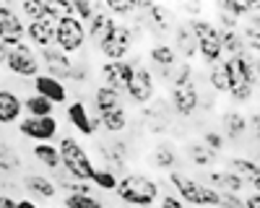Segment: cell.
Masks as SVG:
<instances>
[{
  "instance_id": "cell-1",
  "label": "cell",
  "mask_w": 260,
  "mask_h": 208,
  "mask_svg": "<svg viewBox=\"0 0 260 208\" xmlns=\"http://www.w3.org/2000/svg\"><path fill=\"white\" fill-rule=\"evenodd\" d=\"M169 182L177 190V198L182 203H190L195 208H219L221 205V193L219 190H213L211 185H206L201 180H192L190 175H185L180 169L169 172Z\"/></svg>"
},
{
  "instance_id": "cell-2",
  "label": "cell",
  "mask_w": 260,
  "mask_h": 208,
  "mask_svg": "<svg viewBox=\"0 0 260 208\" xmlns=\"http://www.w3.org/2000/svg\"><path fill=\"white\" fill-rule=\"evenodd\" d=\"M117 198L125 205H133V208H151L159 198V182L151 180L148 175H138V172H130L125 177H120L117 185Z\"/></svg>"
},
{
  "instance_id": "cell-3",
  "label": "cell",
  "mask_w": 260,
  "mask_h": 208,
  "mask_svg": "<svg viewBox=\"0 0 260 208\" xmlns=\"http://www.w3.org/2000/svg\"><path fill=\"white\" fill-rule=\"evenodd\" d=\"M57 151H60V169L68 172L71 180L91 182V177H94V172H96V166H94L89 151H86L76 138H71V135L60 138Z\"/></svg>"
},
{
  "instance_id": "cell-4",
  "label": "cell",
  "mask_w": 260,
  "mask_h": 208,
  "mask_svg": "<svg viewBox=\"0 0 260 208\" xmlns=\"http://www.w3.org/2000/svg\"><path fill=\"white\" fill-rule=\"evenodd\" d=\"M187 26L195 34V39H198V55L203 57L206 65L213 68L216 62H221L224 45H221L219 26L211 24V21H206V18H192V21H187Z\"/></svg>"
},
{
  "instance_id": "cell-5",
  "label": "cell",
  "mask_w": 260,
  "mask_h": 208,
  "mask_svg": "<svg viewBox=\"0 0 260 208\" xmlns=\"http://www.w3.org/2000/svg\"><path fill=\"white\" fill-rule=\"evenodd\" d=\"M224 65L229 73V96L234 101H247L255 91V86H252V55L245 52L240 57H226Z\"/></svg>"
},
{
  "instance_id": "cell-6",
  "label": "cell",
  "mask_w": 260,
  "mask_h": 208,
  "mask_svg": "<svg viewBox=\"0 0 260 208\" xmlns=\"http://www.w3.org/2000/svg\"><path fill=\"white\" fill-rule=\"evenodd\" d=\"M83 42H86V26L76 16H62L55 24V45L60 52L76 55L83 50Z\"/></svg>"
},
{
  "instance_id": "cell-7",
  "label": "cell",
  "mask_w": 260,
  "mask_h": 208,
  "mask_svg": "<svg viewBox=\"0 0 260 208\" xmlns=\"http://www.w3.org/2000/svg\"><path fill=\"white\" fill-rule=\"evenodd\" d=\"M6 68L18 76V78H37L39 76V68H42V60H39V52L21 42L16 47H8V60H6Z\"/></svg>"
},
{
  "instance_id": "cell-8",
  "label": "cell",
  "mask_w": 260,
  "mask_h": 208,
  "mask_svg": "<svg viewBox=\"0 0 260 208\" xmlns=\"http://www.w3.org/2000/svg\"><path fill=\"white\" fill-rule=\"evenodd\" d=\"M133 29L125 26V24H115V29L107 34L99 42V52L107 57V62H115V60H125L130 47H133Z\"/></svg>"
},
{
  "instance_id": "cell-9",
  "label": "cell",
  "mask_w": 260,
  "mask_h": 208,
  "mask_svg": "<svg viewBox=\"0 0 260 208\" xmlns=\"http://www.w3.org/2000/svg\"><path fill=\"white\" fill-rule=\"evenodd\" d=\"M136 73V62H127V60H115V62H104L99 76H102V86L112 89L117 94H127L130 89V81H133Z\"/></svg>"
},
{
  "instance_id": "cell-10",
  "label": "cell",
  "mask_w": 260,
  "mask_h": 208,
  "mask_svg": "<svg viewBox=\"0 0 260 208\" xmlns=\"http://www.w3.org/2000/svg\"><path fill=\"white\" fill-rule=\"evenodd\" d=\"M26 39V24L21 18L18 8L13 6H0V45L16 47Z\"/></svg>"
},
{
  "instance_id": "cell-11",
  "label": "cell",
  "mask_w": 260,
  "mask_h": 208,
  "mask_svg": "<svg viewBox=\"0 0 260 208\" xmlns=\"http://www.w3.org/2000/svg\"><path fill=\"white\" fill-rule=\"evenodd\" d=\"M18 133L37 143H52L57 138V120L52 117H26L18 122Z\"/></svg>"
},
{
  "instance_id": "cell-12",
  "label": "cell",
  "mask_w": 260,
  "mask_h": 208,
  "mask_svg": "<svg viewBox=\"0 0 260 208\" xmlns=\"http://www.w3.org/2000/svg\"><path fill=\"white\" fill-rule=\"evenodd\" d=\"M169 99H172V110H175L180 117H192L195 110L201 107V94H198L195 81L185 83V86H172Z\"/></svg>"
},
{
  "instance_id": "cell-13",
  "label": "cell",
  "mask_w": 260,
  "mask_h": 208,
  "mask_svg": "<svg viewBox=\"0 0 260 208\" xmlns=\"http://www.w3.org/2000/svg\"><path fill=\"white\" fill-rule=\"evenodd\" d=\"M156 94V81L151 76L148 68L143 65H136V73H133V81H130V89H127V96L133 99L136 104H146L151 101Z\"/></svg>"
},
{
  "instance_id": "cell-14",
  "label": "cell",
  "mask_w": 260,
  "mask_h": 208,
  "mask_svg": "<svg viewBox=\"0 0 260 208\" xmlns=\"http://www.w3.org/2000/svg\"><path fill=\"white\" fill-rule=\"evenodd\" d=\"M39 60L45 62L47 68V76L57 78V81H71V71H73V60L71 55L60 52L57 47H47V50H39Z\"/></svg>"
},
{
  "instance_id": "cell-15",
  "label": "cell",
  "mask_w": 260,
  "mask_h": 208,
  "mask_svg": "<svg viewBox=\"0 0 260 208\" xmlns=\"http://www.w3.org/2000/svg\"><path fill=\"white\" fill-rule=\"evenodd\" d=\"M65 115H68V122L73 128L81 133V135H94L96 128H99V117H91L89 115V107H86L83 101H71L68 107H65Z\"/></svg>"
},
{
  "instance_id": "cell-16",
  "label": "cell",
  "mask_w": 260,
  "mask_h": 208,
  "mask_svg": "<svg viewBox=\"0 0 260 208\" xmlns=\"http://www.w3.org/2000/svg\"><path fill=\"white\" fill-rule=\"evenodd\" d=\"M34 94L45 96L52 104H65V101H68V86H65L62 81L47 76V73H39L34 78Z\"/></svg>"
},
{
  "instance_id": "cell-17",
  "label": "cell",
  "mask_w": 260,
  "mask_h": 208,
  "mask_svg": "<svg viewBox=\"0 0 260 208\" xmlns=\"http://www.w3.org/2000/svg\"><path fill=\"white\" fill-rule=\"evenodd\" d=\"M26 39H29V45L37 47V50L55 47V24H50V21H45V18L29 21V26H26Z\"/></svg>"
},
{
  "instance_id": "cell-18",
  "label": "cell",
  "mask_w": 260,
  "mask_h": 208,
  "mask_svg": "<svg viewBox=\"0 0 260 208\" xmlns=\"http://www.w3.org/2000/svg\"><path fill=\"white\" fill-rule=\"evenodd\" d=\"M24 112V99L11 89H0V125H13Z\"/></svg>"
},
{
  "instance_id": "cell-19",
  "label": "cell",
  "mask_w": 260,
  "mask_h": 208,
  "mask_svg": "<svg viewBox=\"0 0 260 208\" xmlns=\"http://www.w3.org/2000/svg\"><path fill=\"white\" fill-rule=\"evenodd\" d=\"M115 24H117V18H115V16H110L104 8H99V11H96V16L89 21V26H86V34H89V39H91V42H96V45H99V42H102L107 34H110V31L115 29Z\"/></svg>"
},
{
  "instance_id": "cell-20",
  "label": "cell",
  "mask_w": 260,
  "mask_h": 208,
  "mask_svg": "<svg viewBox=\"0 0 260 208\" xmlns=\"http://www.w3.org/2000/svg\"><path fill=\"white\" fill-rule=\"evenodd\" d=\"M24 187L31 195L42 198V200H52L57 195V185L47 175H26L24 177Z\"/></svg>"
},
{
  "instance_id": "cell-21",
  "label": "cell",
  "mask_w": 260,
  "mask_h": 208,
  "mask_svg": "<svg viewBox=\"0 0 260 208\" xmlns=\"http://www.w3.org/2000/svg\"><path fill=\"white\" fill-rule=\"evenodd\" d=\"M175 52L177 55H182L185 57V62L187 60H192L195 55H198V39H195V34L190 31V26L187 24H180L177 29H175Z\"/></svg>"
},
{
  "instance_id": "cell-22",
  "label": "cell",
  "mask_w": 260,
  "mask_h": 208,
  "mask_svg": "<svg viewBox=\"0 0 260 208\" xmlns=\"http://www.w3.org/2000/svg\"><path fill=\"white\" fill-rule=\"evenodd\" d=\"M208 182H211L213 190H219V193H240V190H242V185H245V180H242V177H237L232 169L211 172V175H208Z\"/></svg>"
},
{
  "instance_id": "cell-23",
  "label": "cell",
  "mask_w": 260,
  "mask_h": 208,
  "mask_svg": "<svg viewBox=\"0 0 260 208\" xmlns=\"http://www.w3.org/2000/svg\"><path fill=\"white\" fill-rule=\"evenodd\" d=\"M102 149V156H104V166L112 169L115 175L125 169V159H127V146L122 141H115L110 146H99Z\"/></svg>"
},
{
  "instance_id": "cell-24",
  "label": "cell",
  "mask_w": 260,
  "mask_h": 208,
  "mask_svg": "<svg viewBox=\"0 0 260 208\" xmlns=\"http://www.w3.org/2000/svg\"><path fill=\"white\" fill-rule=\"evenodd\" d=\"M148 57L159 68V73L161 71H172V68L177 65V52H175V47H172V45H154V47L148 50Z\"/></svg>"
},
{
  "instance_id": "cell-25",
  "label": "cell",
  "mask_w": 260,
  "mask_h": 208,
  "mask_svg": "<svg viewBox=\"0 0 260 208\" xmlns=\"http://www.w3.org/2000/svg\"><path fill=\"white\" fill-rule=\"evenodd\" d=\"M99 125L107 130V133H122L127 128V112L125 107H117V110H110V112H99Z\"/></svg>"
},
{
  "instance_id": "cell-26",
  "label": "cell",
  "mask_w": 260,
  "mask_h": 208,
  "mask_svg": "<svg viewBox=\"0 0 260 208\" xmlns=\"http://www.w3.org/2000/svg\"><path fill=\"white\" fill-rule=\"evenodd\" d=\"M31 154H34V159L42 166H47V169H52V172L60 169V151H57V146H52V143H37L31 149Z\"/></svg>"
},
{
  "instance_id": "cell-27",
  "label": "cell",
  "mask_w": 260,
  "mask_h": 208,
  "mask_svg": "<svg viewBox=\"0 0 260 208\" xmlns=\"http://www.w3.org/2000/svg\"><path fill=\"white\" fill-rule=\"evenodd\" d=\"M146 18H148V24L154 26L159 34L172 29V11L167 6H161V3H151V8L146 11Z\"/></svg>"
},
{
  "instance_id": "cell-28",
  "label": "cell",
  "mask_w": 260,
  "mask_h": 208,
  "mask_svg": "<svg viewBox=\"0 0 260 208\" xmlns=\"http://www.w3.org/2000/svg\"><path fill=\"white\" fill-rule=\"evenodd\" d=\"M94 107H96V115H99V112L117 110V107H122V94L107 89V86H99V89L94 91Z\"/></svg>"
},
{
  "instance_id": "cell-29",
  "label": "cell",
  "mask_w": 260,
  "mask_h": 208,
  "mask_svg": "<svg viewBox=\"0 0 260 208\" xmlns=\"http://www.w3.org/2000/svg\"><path fill=\"white\" fill-rule=\"evenodd\" d=\"M229 169L237 177H242L245 182H252V185H255V180H260V164L252 161V159H232Z\"/></svg>"
},
{
  "instance_id": "cell-30",
  "label": "cell",
  "mask_w": 260,
  "mask_h": 208,
  "mask_svg": "<svg viewBox=\"0 0 260 208\" xmlns=\"http://www.w3.org/2000/svg\"><path fill=\"white\" fill-rule=\"evenodd\" d=\"M221 125H224V133H226V138H240V135H245V130H247V117L242 115V112H226L224 117H221Z\"/></svg>"
},
{
  "instance_id": "cell-31",
  "label": "cell",
  "mask_w": 260,
  "mask_h": 208,
  "mask_svg": "<svg viewBox=\"0 0 260 208\" xmlns=\"http://www.w3.org/2000/svg\"><path fill=\"white\" fill-rule=\"evenodd\" d=\"M24 110H26V115H29V117H52L55 104H52V101H47L45 96L34 94V96H26Z\"/></svg>"
},
{
  "instance_id": "cell-32",
  "label": "cell",
  "mask_w": 260,
  "mask_h": 208,
  "mask_svg": "<svg viewBox=\"0 0 260 208\" xmlns=\"http://www.w3.org/2000/svg\"><path fill=\"white\" fill-rule=\"evenodd\" d=\"M221 45H224V52L229 57H240L247 52V45H245V37L240 31H221Z\"/></svg>"
},
{
  "instance_id": "cell-33",
  "label": "cell",
  "mask_w": 260,
  "mask_h": 208,
  "mask_svg": "<svg viewBox=\"0 0 260 208\" xmlns=\"http://www.w3.org/2000/svg\"><path fill=\"white\" fill-rule=\"evenodd\" d=\"M219 11L240 18V16H252L255 11H260V3H250V0H224L219 6Z\"/></svg>"
},
{
  "instance_id": "cell-34",
  "label": "cell",
  "mask_w": 260,
  "mask_h": 208,
  "mask_svg": "<svg viewBox=\"0 0 260 208\" xmlns=\"http://www.w3.org/2000/svg\"><path fill=\"white\" fill-rule=\"evenodd\" d=\"M154 164H156V169H175V164H177V154H175V146L172 143H159L156 146V151H154Z\"/></svg>"
},
{
  "instance_id": "cell-35",
  "label": "cell",
  "mask_w": 260,
  "mask_h": 208,
  "mask_svg": "<svg viewBox=\"0 0 260 208\" xmlns=\"http://www.w3.org/2000/svg\"><path fill=\"white\" fill-rule=\"evenodd\" d=\"M91 185H96L99 190H117V185H120V177L112 172V169H107V166H96V172L91 177Z\"/></svg>"
},
{
  "instance_id": "cell-36",
  "label": "cell",
  "mask_w": 260,
  "mask_h": 208,
  "mask_svg": "<svg viewBox=\"0 0 260 208\" xmlns=\"http://www.w3.org/2000/svg\"><path fill=\"white\" fill-rule=\"evenodd\" d=\"M187 156H190L192 164H198V166H208V164H213V159H216V154L208 149L203 141H201V143H190V146H187Z\"/></svg>"
},
{
  "instance_id": "cell-37",
  "label": "cell",
  "mask_w": 260,
  "mask_h": 208,
  "mask_svg": "<svg viewBox=\"0 0 260 208\" xmlns=\"http://www.w3.org/2000/svg\"><path fill=\"white\" fill-rule=\"evenodd\" d=\"M208 81H211L213 91H229V73H226L224 60H221V62H216V65L208 71Z\"/></svg>"
},
{
  "instance_id": "cell-38",
  "label": "cell",
  "mask_w": 260,
  "mask_h": 208,
  "mask_svg": "<svg viewBox=\"0 0 260 208\" xmlns=\"http://www.w3.org/2000/svg\"><path fill=\"white\" fill-rule=\"evenodd\" d=\"M242 37H245L247 52H260V16H255V18L250 21V24L245 26Z\"/></svg>"
},
{
  "instance_id": "cell-39",
  "label": "cell",
  "mask_w": 260,
  "mask_h": 208,
  "mask_svg": "<svg viewBox=\"0 0 260 208\" xmlns=\"http://www.w3.org/2000/svg\"><path fill=\"white\" fill-rule=\"evenodd\" d=\"M104 11L110 16H136L138 13V3H127V0H110L104 3Z\"/></svg>"
},
{
  "instance_id": "cell-40",
  "label": "cell",
  "mask_w": 260,
  "mask_h": 208,
  "mask_svg": "<svg viewBox=\"0 0 260 208\" xmlns=\"http://www.w3.org/2000/svg\"><path fill=\"white\" fill-rule=\"evenodd\" d=\"M0 166L6 169V175L21 169V159H18V154L11 149V146H0Z\"/></svg>"
},
{
  "instance_id": "cell-41",
  "label": "cell",
  "mask_w": 260,
  "mask_h": 208,
  "mask_svg": "<svg viewBox=\"0 0 260 208\" xmlns=\"http://www.w3.org/2000/svg\"><path fill=\"white\" fill-rule=\"evenodd\" d=\"M62 208H102V200L94 195H65Z\"/></svg>"
},
{
  "instance_id": "cell-42",
  "label": "cell",
  "mask_w": 260,
  "mask_h": 208,
  "mask_svg": "<svg viewBox=\"0 0 260 208\" xmlns=\"http://www.w3.org/2000/svg\"><path fill=\"white\" fill-rule=\"evenodd\" d=\"M96 11H99V8H96L94 3H83V0H76V3H73V13H76V18L81 21L83 26L96 16Z\"/></svg>"
},
{
  "instance_id": "cell-43",
  "label": "cell",
  "mask_w": 260,
  "mask_h": 208,
  "mask_svg": "<svg viewBox=\"0 0 260 208\" xmlns=\"http://www.w3.org/2000/svg\"><path fill=\"white\" fill-rule=\"evenodd\" d=\"M21 13H24L29 21L45 18V0H26V3H21Z\"/></svg>"
},
{
  "instance_id": "cell-44",
  "label": "cell",
  "mask_w": 260,
  "mask_h": 208,
  "mask_svg": "<svg viewBox=\"0 0 260 208\" xmlns=\"http://www.w3.org/2000/svg\"><path fill=\"white\" fill-rule=\"evenodd\" d=\"M65 190V195H91V182H78V180H62L60 182Z\"/></svg>"
},
{
  "instance_id": "cell-45",
  "label": "cell",
  "mask_w": 260,
  "mask_h": 208,
  "mask_svg": "<svg viewBox=\"0 0 260 208\" xmlns=\"http://www.w3.org/2000/svg\"><path fill=\"white\" fill-rule=\"evenodd\" d=\"M203 143L208 146V149H211L213 154H219V151L224 149V135H221V133H213V130H208V133L203 135Z\"/></svg>"
},
{
  "instance_id": "cell-46",
  "label": "cell",
  "mask_w": 260,
  "mask_h": 208,
  "mask_svg": "<svg viewBox=\"0 0 260 208\" xmlns=\"http://www.w3.org/2000/svg\"><path fill=\"white\" fill-rule=\"evenodd\" d=\"M219 208H245V200L237 193H221V205Z\"/></svg>"
},
{
  "instance_id": "cell-47",
  "label": "cell",
  "mask_w": 260,
  "mask_h": 208,
  "mask_svg": "<svg viewBox=\"0 0 260 208\" xmlns=\"http://www.w3.org/2000/svg\"><path fill=\"white\" fill-rule=\"evenodd\" d=\"M86 78H89V65H86V62H73L71 81H76V83H83Z\"/></svg>"
},
{
  "instance_id": "cell-48",
  "label": "cell",
  "mask_w": 260,
  "mask_h": 208,
  "mask_svg": "<svg viewBox=\"0 0 260 208\" xmlns=\"http://www.w3.org/2000/svg\"><path fill=\"white\" fill-rule=\"evenodd\" d=\"M219 21H221L224 31H237V18H234V16H229V13L219 11Z\"/></svg>"
},
{
  "instance_id": "cell-49",
  "label": "cell",
  "mask_w": 260,
  "mask_h": 208,
  "mask_svg": "<svg viewBox=\"0 0 260 208\" xmlns=\"http://www.w3.org/2000/svg\"><path fill=\"white\" fill-rule=\"evenodd\" d=\"M161 208H185V203L177 198V195H172V193H167L164 198H161Z\"/></svg>"
},
{
  "instance_id": "cell-50",
  "label": "cell",
  "mask_w": 260,
  "mask_h": 208,
  "mask_svg": "<svg viewBox=\"0 0 260 208\" xmlns=\"http://www.w3.org/2000/svg\"><path fill=\"white\" fill-rule=\"evenodd\" d=\"M252 86H260V57H252Z\"/></svg>"
},
{
  "instance_id": "cell-51",
  "label": "cell",
  "mask_w": 260,
  "mask_h": 208,
  "mask_svg": "<svg viewBox=\"0 0 260 208\" xmlns=\"http://www.w3.org/2000/svg\"><path fill=\"white\" fill-rule=\"evenodd\" d=\"M0 208H18V200L11 198L8 193H3V195H0Z\"/></svg>"
},
{
  "instance_id": "cell-52",
  "label": "cell",
  "mask_w": 260,
  "mask_h": 208,
  "mask_svg": "<svg viewBox=\"0 0 260 208\" xmlns=\"http://www.w3.org/2000/svg\"><path fill=\"white\" fill-rule=\"evenodd\" d=\"M245 208H260V190H255L252 195L245 198Z\"/></svg>"
},
{
  "instance_id": "cell-53",
  "label": "cell",
  "mask_w": 260,
  "mask_h": 208,
  "mask_svg": "<svg viewBox=\"0 0 260 208\" xmlns=\"http://www.w3.org/2000/svg\"><path fill=\"white\" fill-rule=\"evenodd\" d=\"M6 60H8V47H6V45H0V68L6 65Z\"/></svg>"
},
{
  "instance_id": "cell-54",
  "label": "cell",
  "mask_w": 260,
  "mask_h": 208,
  "mask_svg": "<svg viewBox=\"0 0 260 208\" xmlns=\"http://www.w3.org/2000/svg\"><path fill=\"white\" fill-rule=\"evenodd\" d=\"M18 208H39L34 200H29V198H24V200H18Z\"/></svg>"
},
{
  "instance_id": "cell-55",
  "label": "cell",
  "mask_w": 260,
  "mask_h": 208,
  "mask_svg": "<svg viewBox=\"0 0 260 208\" xmlns=\"http://www.w3.org/2000/svg\"><path fill=\"white\" fill-rule=\"evenodd\" d=\"M255 190H260V180H255Z\"/></svg>"
},
{
  "instance_id": "cell-56",
  "label": "cell",
  "mask_w": 260,
  "mask_h": 208,
  "mask_svg": "<svg viewBox=\"0 0 260 208\" xmlns=\"http://www.w3.org/2000/svg\"><path fill=\"white\" fill-rule=\"evenodd\" d=\"M3 175H6V169H3V166H0V177H3Z\"/></svg>"
},
{
  "instance_id": "cell-57",
  "label": "cell",
  "mask_w": 260,
  "mask_h": 208,
  "mask_svg": "<svg viewBox=\"0 0 260 208\" xmlns=\"http://www.w3.org/2000/svg\"><path fill=\"white\" fill-rule=\"evenodd\" d=\"M52 208H60V205H52Z\"/></svg>"
}]
</instances>
